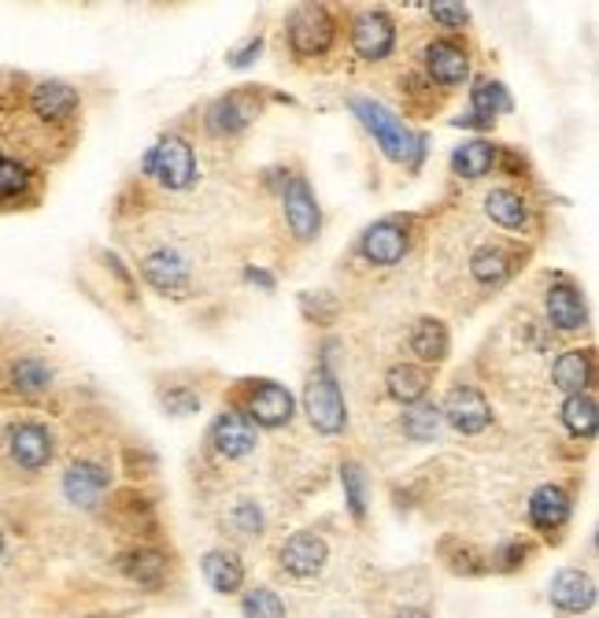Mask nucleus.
Instances as JSON below:
<instances>
[{"label":"nucleus","mask_w":599,"mask_h":618,"mask_svg":"<svg viewBox=\"0 0 599 618\" xmlns=\"http://www.w3.org/2000/svg\"><path fill=\"white\" fill-rule=\"evenodd\" d=\"M352 111H355V119L370 130V137L378 141L385 156L396 159V164H403V159H411L414 167L422 164L425 137L422 134L414 137L411 130L403 126V119L396 115V111H389V108L378 104V100H370V97H352Z\"/></svg>","instance_id":"obj_1"},{"label":"nucleus","mask_w":599,"mask_h":618,"mask_svg":"<svg viewBox=\"0 0 599 618\" xmlns=\"http://www.w3.org/2000/svg\"><path fill=\"white\" fill-rule=\"evenodd\" d=\"M145 175H152L159 186L167 189H189L197 181V156H192V145L186 137L167 134L159 137L156 145L145 152Z\"/></svg>","instance_id":"obj_2"},{"label":"nucleus","mask_w":599,"mask_h":618,"mask_svg":"<svg viewBox=\"0 0 599 618\" xmlns=\"http://www.w3.org/2000/svg\"><path fill=\"white\" fill-rule=\"evenodd\" d=\"M303 411H308L311 427L326 433V438L344 433V427H348V404H344V393L337 378H333V371L322 367L308 382V389H303Z\"/></svg>","instance_id":"obj_3"},{"label":"nucleus","mask_w":599,"mask_h":618,"mask_svg":"<svg viewBox=\"0 0 599 618\" xmlns=\"http://www.w3.org/2000/svg\"><path fill=\"white\" fill-rule=\"evenodd\" d=\"M337 37L326 4H300L289 19V45L297 56H322Z\"/></svg>","instance_id":"obj_4"},{"label":"nucleus","mask_w":599,"mask_h":618,"mask_svg":"<svg viewBox=\"0 0 599 618\" xmlns=\"http://www.w3.org/2000/svg\"><path fill=\"white\" fill-rule=\"evenodd\" d=\"M441 419L448 422L452 430L474 438V433L489 430L492 408H489V400H485L481 389H474V385H455V389L448 393V400H444V408H441Z\"/></svg>","instance_id":"obj_5"},{"label":"nucleus","mask_w":599,"mask_h":618,"mask_svg":"<svg viewBox=\"0 0 599 618\" xmlns=\"http://www.w3.org/2000/svg\"><path fill=\"white\" fill-rule=\"evenodd\" d=\"M408 241H411L408 222L400 216H389V219H378L374 227H367V234H363L359 245H363V256H367L374 267H392V263L403 260Z\"/></svg>","instance_id":"obj_6"},{"label":"nucleus","mask_w":599,"mask_h":618,"mask_svg":"<svg viewBox=\"0 0 599 618\" xmlns=\"http://www.w3.org/2000/svg\"><path fill=\"white\" fill-rule=\"evenodd\" d=\"M8 452L23 471H42L53 460V433H48L45 422L23 419L8 430Z\"/></svg>","instance_id":"obj_7"},{"label":"nucleus","mask_w":599,"mask_h":618,"mask_svg":"<svg viewBox=\"0 0 599 618\" xmlns=\"http://www.w3.org/2000/svg\"><path fill=\"white\" fill-rule=\"evenodd\" d=\"M108 471L93 460H75L64 474V496L75 508L93 511L100 508V500L108 496Z\"/></svg>","instance_id":"obj_8"},{"label":"nucleus","mask_w":599,"mask_h":618,"mask_svg":"<svg viewBox=\"0 0 599 618\" xmlns=\"http://www.w3.org/2000/svg\"><path fill=\"white\" fill-rule=\"evenodd\" d=\"M292 411H297V400H292V393L286 385L278 382H256L248 393V422H259V427H286L292 419Z\"/></svg>","instance_id":"obj_9"},{"label":"nucleus","mask_w":599,"mask_h":618,"mask_svg":"<svg viewBox=\"0 0 599 618\" xmlns=\"http://www.w3.org/2000/svg\"><path fill=\"white\" fill-rule=\"evenodd\" d=\"M547 319H552V327L563 333H577L588 322L585 293L577 289L566 275H555L552 286H547Z\"/></svg>","instance_id":"obj_10"},{"label":"nucleus","mask_w":599,"mask_h":618,"mask_svg":"<svg viewBox=\"0 0 599 618\" xmlns=\"http://www.w3.org/2000/svg\"><path fill=\"white\" fill-rule=\"evenodd\" d=\"M281 205H286V222L292 230V238L297 241H314L322 230V211H319V200H314L311 186L303 178H292L286 186V197H281Z\"/></svg>","instance_id":"obj_11"},{"label":"nucleus","mask_w":599,"mask_h":618,"mask_svg":"<svg viewBox=\"0 0 599 618\" xmlns=\"http://www.w3.org/2000/svg\"><path fill=\"white\" fill-rule=\"evenodd\" d=\"M141 275H145L152 289L167 293V297H178V293H186L189 286V263L178 249L164 245V249L148 252L145 263H141Z\"/></svg>","instance_id":"obj_12"},{"label":"nucleus","mask_w":599,"mask_h":618,"mask_svg":"<svg viewBox=\"0 0 599 618\" xmlns=\"http://www.w3.org/2000/svg\"><path fill=\"white\" fill-rule=\"evenodd\" d=\"M422 64H425V75H430L436 86H459L466 82V75H470V53H466L459 42H448V37L425 45Z\"/></svg>","instance_id":"obj_13"},{"label":"nucleus","mask_w":599,"mask_h":618,"mask_svg":"<svg viewBox=\"0 0 599 618\" xmlns=\"http://www.w3.org/2000/svg\"><path fill=\"white\" fill-rule=\"evenodd\" d=\"M352 45L363 59H385L396 45V26L389 12H363L352 23Z\"/></svg>","instance_id":"obj_14"},{"label":"nucleus","mask_w":599,"mask_h":618,"mask_svg":"<svg viewBox=\"0 0 599 618\" xmlns=\"http://www.w3.org/2000/svg\"><path fill=\"white\" fill-rule=\"evenodd\" d=\"M511 108H514V100H511V93H507V86L492 82V78H481L470 93V115L455 119V126L489 130L496 123V115H503V111H511Z\"/></svg>","instance_id":"obj_15"},{"label":"nucleus","mask_w":599,"mask_h":618,"mask_svg":"<svg viewBox=\"0 0 599 618\" xmlns=\"http://www.w3.org/2000/svg\"><path fill=\"white\" fill-rule=\"evenodd\" d=\"M326 541H322L319 533H292L289 541H286V549H281V571H286L289 577H314L326 566Z\"/></svg>","instance_id":"obj_16"},{"label":"nucleus","mask_w":599,"mask_h":618,"mask_svg":"<svg viewBox=\"0 0 599 618\" xmlns=\"http://www.w3.org/2000/svg\"><path fill=\"white\" fill-rule=\"evenodd\" d=\"M211 444H215V452L226 455V460H245V455L256 449V427L248 422V415L222 411L219 419L211 422Z\"/></svg>","instance_id":"obj_17"},{"label":"nucleus","mask_w":599,"mask_h":618,"mask_svg":"<svg viewBox=\"0 0 599 618\" xmlns=\"http://www.w3.org/2000/svg\"><path fill=\"white\" fill-rule=\"evenodd\" d=\"M547 596H552V604L558 607V611L581 615V611H588V607H596V582L585 571H577V566H566V571H558L552 577Z\"/></svg>","instance_id":"obj_18"},{"label":"nucleus","mask_w":599,"mask_h":618,"mask_svg":"<svg viewBox=\"0 0 599 618\" xmlns=\"http://www.w3.org/2000/svg\"><path fill=\"white\" fill-rule=\"evenodd\" d=\"M252 115H256V104L248 100V93H226L219 100H211V108L204 111V126L208 134L215 137H230V134H241Z\"/></svg>","instance_id":"obj_19"},{"label":"nucleus","mask_w":599,"mask_h":618,"mask_svg":"<svg viewBox=\"0 0 599 618\" xmlns=\"http://www.w3.org/2000/svg\"><path fill=\"white\" fill-rule=\"evenodd\" d=\"M570 511H574V500L563 485H541V489L530 496V519L536 530H544V533L563 530Z\"/></svg>","instance_id":"obj_20"},{"label":"nucleus","mask_w":599,"mask_h":618,"mask_svg":"<svg viewBox=\"0 0 599 618\" xmlns=\"http://www.w3.org/2000/svg\"><path fill=\"white\" fill-rule=\"evenodd\" d=\"M592 374H596V352L592 349H574V352H563V356L555 360L552 382L563 393L577 397V393H585L588 385H592Z\"/></svg>","instance_id":"obj_21"},{"label":"nucleus","mask_w":599,"mask_h":618,"mask_svg":"<svg viewBox=\"0 0 599 618\" xmlns=\"http://www.w3.org/2000/svg\"><path fill=\"white\" fill-rule=\"evenodd\" d=\"M30 104L45 123H67L78 111V89H70L67 82H42L30 93Z\"/></svg>","instance_id":"obj_22"},{"label":"nucleus","mask_w":599,"mask_h":618,"mask_svg":"<svg viewBox=\"0 0 599 618\" xmlns=\"http://www.w3.org/2000/svg\"><path fill=\"white\" fill-rule=\"evenodd\" d=\"M200 571H204V582L211 585V589L222 593V596L237 593L241 585H245V563L237 560V552H226V549L208 552L204 563H200Z\"/></svg>","instance_id":"obj_23"},{"label":"nucleus","mask_w":599,"mask_h":618,"mask_svg":"<svg viewBox=\"0 0 599 618\" xmlns=\"http://www.w3.org/2000/svg\"><path fill=\"white\" fill-rule=\"evenodd\" d=\"M385 389H389L392 400L400 404H422L425 393H430V371L414 367V363H396V367L385 374Z\"/></svg>","instance_id":"obj_24"},{"label":"nucleus","mask_w":599,"mask_h":618,"mask_svg":"<svg viewBox=\"0 0 599 618\" xmlns=\"http://www.w3.org/2000/svg\"><path fill=\"white\" fill-rule=\"evenodd\" d=\"M119 571L137 585H159L167 577V555L159 549H134L119 555Z\"/></svg>","instance_id":"obj_25"},{"label":"nucleus","mask_w":599,"mask_h":618,"mask_svg":"<svg viewBox=\"0 0 599 618\" xmlns=\"http://www.w3.org/2000/svg\"><path fill=\"white\" fill-rule=\"evenodd\" d=\"M496 164H500V152L489 141H466L452 152V170L459 178H485Z\"/></svg>","instance_id":"obj_26"},{"label":"nucleus","mask_w":599,"mask_h":618,"mask_svg":"<svg viewBox=\"0 0 599 618\" xmlns=\"http://www.w3.org/2000/svg\"><path fill=\"white\" fill-rule=\"evenodd\" d=\"M485 211H489V219L503 230L530 227V205L511 189H492L489 197H485Z\"/></svg>","instance_id":"obj_27"},{"label":"nucleus","mask_w":599,"mask_h":618,"mask_svg":"<svg viewBox=\"0 0 599 618\" xmlns=\"http://www.w3.org/2000/svg\"><path fill=\"white\" fill-rule=\"evenodd\" d=\"M411 352L422 363H441L448 356V327L441 319H419L411 330Z\"/></svg>","instance_id":"obj_28"},{"label":"nucleus","mask_w":599,"mask_h":618,"mask_svg":"<svg viewBox=\"0 0 599 618\" xmlns=\"http://www.w3.org/2000/svg\"><path fill=\"white\" fill-rule=\"evenodd\" d=\"M8 382H12L19 397H37V393H45L53 385V367L45 360H15Z\"/></svg>","instance_id":"obj_29"},{"label":"nucleus","mask_w":599,"mask_h":618,"mask_svg":"<svg viewBox=\"0 0 599 618\" xmlns=\"http://www.w3.org/2000/svg\"><path fill=\"white\" fill-rule=\"evenodd\" d=\"M470 275L481 282V286H503L507 278H511V260H507L503 249L496 245H485L474 252L470 260Z\"/></svg>","instance_id":"obj_30"},{"label":"nucleus","mask_w":599,"mask_h":618,"mask_svg":"<svg viewBox=\"0 0 599 618\" xmlns=\"http://www.w3.org/2000/svg\"><path fill=\"white\" fill-rule=\"evenodd\" d=\"M444 427V419H441V408H433V404H411L408 411H403V419H400V430H403V438H411V441H433L436 433H441Z\"/></svg>","instance_id":"obj_31"},{"label":"nucleus","mask_w":599,"mask_h":618,"mask_svg":"<svg viewBox=\"0 0 599 618\" xmlns=\"http://www.w3.org/2000/svg\"><path fill=\"white\" fill-rule=\"evenodd\" d=\"M563 422L574 438H596V422H599L596 400L588 397V393H577V397L563 404Z\"/></svg>","instance_id":"obj_32"},{"label":"nucleus","mask_w":599,"mask_h":618,"mask_svg":"<svg viewBox=\"0 0 599 618\" xmlns=\"http://www.w3.org/2000/svg\"><path fill=\"white\" fill-rule=\"evenodd\" d=\"M341 489H344V504H348L352 519L363 522L367 519V471L359 463H341Z\"/></svg>","instance_id":"obj_33"},{"label":"nucleus","mask_w":599,"mask_h":618,"mask_svg":"<svg viewBox=\"0 0 599 618\" xmlns=\"http://www.w3.org/2000/svg\"><path fill=\"white\" fill-rule=\"evenodd\" d=\"M241 615L245 618H286V604L274 589H252L241 600Z\"/></svg>","instance_id":"obj_34"},{"label":"nucleus","mask_w":599,"mask_h":618,"mask_svg":"<svg viewBox=\"0 0 599 618\" xmlns=\"http://www.w3.org/2000/svg\"><path fill=\"white\" fill-rule=\"evenodd\" d=\"M444 563H448L455 574H470V577L474 574H485V566H489L481 552H474L470 544L452 541V537H448V544H444Z\"/></svg>","instance_id":"obj_35"},{"label":"nucleus","mask_w":599,"mask_h":618,"mask_svg":"<svg viewBox=\"0 0 599 618\" xmlns=\"http://www.w3.org/2000/svg\"><path fill=\"white\" fill-rule=\"evenodd\" d=\"M26 167L19 159H0V197H19V192H26Z\"/></svg>","instance_id":"obj_36"},{"label":"nucleus","mask_w":599,"mask_h":618,"mask_svg":"<svg viewBox=\"0 0 599 618\" xmlns=\"http://www.w3.org/2000/svg\"><path fill=\"white\" fill-rule=\"evenodd\" d=\"M425 8H430V15L441 26H466L470 23V12H466V4H459V0H433V4H425Z\"/></svg>","instance_id":"obj_37"},{"label":"nucleus","mask_w":599,"mask_h":618,"mask_svg":"<svg viewBox=\"0 0 599 618\" xmlns=\"http://www.w3.org/2000/svg\"><path fill=\"white\" fill-rule=\"evenodd\" d=\"M525 555H530V552H525V544L514 537V541H503L500 549H496L492 566H496V571H503V574H511V571H518V566L525 563Z\"/></svg>","instance_id":"obj_38"},{"label":"nucleus","mask_w":599,"mask_h":618,"mask_svg":"<svg viewBox=\"0 0 599 618\" xmlns=\"http://www.w3.org/2000/svg\"><path fill=\"white\" fill-rule=\"evenodd\" d=\"M300 304L314 322H330L333 316H337V300H333L330 293H303Z\"/></svg>","instance_id":"obj_39"},{"label":"nucleus","mask_w":599,"mask_h":618,"mask_svg":"<svg viewBox=\"0 0 599 618\" xmlns=\"http://www.w3.org/2000/svg\"><path fill=\"white\" fill-rule=\"evenodd\" d=\"M164 408L170 415H192L200 408V397L192 389H170V393H164Z\"/></svg>","instance_id":"obj_40"},{"label":"nucleus","mask_w":599,"mask_h":618,"mask_svg":"<svg viewBox=\"0 0 599 618\" xmlns=\"http://www.w3.org/2000/svg\"><path fill=\"white\" fill-rule=\"evenodd\" d=\"M259 53H263V37H252V42H245L241 48H233L230 53V67H252L259 59Z\"/></svg>","instance_id":"obj_41"},{"label":"nucleus","mask_w":599,"mask_h":618,"mask_svg":"<svg viewBox=\"0 0 599 618\" xmlns=\"http://www.w3.org/2000/svg\"><path fill=\"white\" fill-rule=\"evenodd\" d=\"M233 522H237L245 533H259L263 530V515H259L256 504H241V508L233 511Z\"/></svg>","instance_id":"obj_42"},{"label":"nucleus","mask_w":599,"mask_h":618,"mask_svg":"<svg viewBox=\"0 0 599 618\" xmlns=\"http://www.w3.org/2000/svg\"><path fill=\"white\" fill-rule=\"evenodd\" d=\"M245 278L252 282V286H259V289H274V278L267 275V271H256V267H248V271H245Z\"/></svg>","instance_id":"obj_43"},{"label":"nucleus","mask_w":599,"mask_h":618,"mask_svg":"<svg viewBox=\"0 0 599 618\" xmlns=\"http://www.w3.org/2000/svg\"><path fill=\"white\" fill-rule=\"evenodd\" d=\"M400 618H425V615H422V611H403Z\"/></svg>","instance_id":"obj_44"},{"label":"nucleus","mask_w":599,"mask_h":618,"mask_svg":"<svg viewBox=\"0 0 599 618\" xmlns=\"http://www.w3.org/2000/svg\"><path fill=\"white\" fill-rule=\"evenodd\" d=\"M0 552H4V533H0Z\"/></svg>","instance_id":"obj_45"},{"label":"nucleus","mask_w":599,"mask_h":618,"mask_svg":"<svg viewBox=\"0 0 599 618\" xmlns=\"http://www.w3.org/2000/svg\"><path fill=\"white\" fill-rule=\"evenodd\" d=\"M0 159H4V156H0Z\"/></svg>","instance_id":"obj_46"}]
</instances>
